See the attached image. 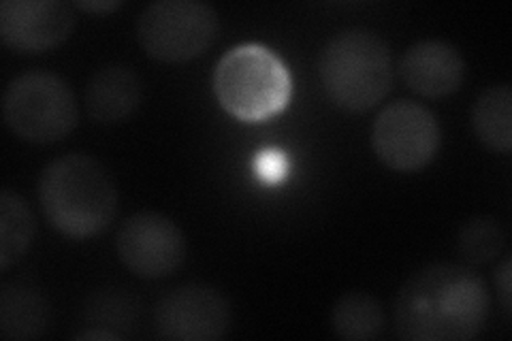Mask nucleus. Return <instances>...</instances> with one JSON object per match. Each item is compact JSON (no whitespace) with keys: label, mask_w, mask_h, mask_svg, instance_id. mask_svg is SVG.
<instances>
[{"label":"nucleus","mask_w":512,"mask_h":341,"mask_svg":"<svg viewBox=\"0 0 512 341\" xmlns=\"http://www.w3.org/2000/svg\"><path fill=\"white\" fill-rule=\"evenodd\" d=\"M39 203L58 233L90 239L118 214V190L107 169L88 154L54 158L39 177Z\"/></svg>","instance_id":"nucleus-2"},{"label":"nucleus","mask_w":512,"mask_h":341,"mask_svg":"<svg viewBox=\"0 0 512 341\" xmlns=\"http://www.w3.org/2000/svg\"><path fill=\"white\" fill-rule=\"evenodd\" d=\"M512 265H510V258L506 256L504 261L495 269V290H498V297L502 303V310L506 320L510 318V305H512Z\"/></svg>","instance_id":"nucleus-19"},{"label":"nucleus","mask_w":512,"mask_h":341,"mask_svg":"<svg viewBox=\"0 0 512 341\" xmlns=\"http://www.w3.org/2000/svg\"><path fill=\"white\" fill-rule=\"evenodd\" d=\"M387 316L380 301L367 290H348L331 310L333 333L346 341H370L382 335Z\"/></svg>","instance_id":"nucleus-15"},{"label":"nucleus","mask_w":512,"mask_h":341,"mask_svg":"<svg viewBox=\"0 0 512 341\" xmlns=\"http://www.w3.org/2000/svg\"><path fill=\"white\" fill-rule=\"evenodd\" d=\"M233 324L229 299L210 284L192 282L165 292L154 307V327L160 339L218 341Z\"/></svg>","instance_id":"nucleus-8"},{"label":"nucleus","mask_w":512,"mask_h":341,"mask_svg":"<svg viewBox=\"0 0 512 341\" xmlns=\"http://www.w3.org/2000/svg\"><path fill=\"white\" fill-rule=\"evenodd\" d=\"M291 90L284 62L267 47L239 45L216 64V99L237 120L261 122L276 116L291 99Z\"/></svg>","instance_id":"nucleus-4"},{"label":"nucleus","mask_w":512,"mask_h":341,"mask_svg":"<svg viewBox=\"0 0 512 341\" xmlns=\"http://www.w3.org/2000/svg\"><path fill=\"white\" fill-rule=\"evenodd\" d=\"M491 295L480 275L457 263H436L404 282L393 303L397 335L406 341H470L485 331Z\"/></svg>","instance_id":"nucleus-1"},{"label":"nucleus","mask_w":512,"mask_h":341,"mask_svg":"<svg viewBox=\"0 0 512 341\" xmlns=\"http://www.w3.org/2000/svg\"><path fill=\"white\" fill-rule=\"evenodd\" d=\"M457 246L468 263L485 265L504 252L506 231L500 220L491 216H474L461 226Z\"/></svg>","instance_id":"nucleus-17"},{"label":"nucleus","mask_w":512,"mask_h":341,"mask_svg":"<svg viewBox=\"0 0 512 341\" xmlns=\"http://www.w3.org/2000/svg\"><path fill=\"white\" fill-rule=\"evenodd\" d=\"M124 335L116 333V331H109V329H84L75 333L73 339L77 341H90V339H109V341H120Z\"/></svg>","instance_id":"nucleus-21"},{"label":"nucleus","mask_w":512,"mask_h":341,"mask_svg":"<svg viewBox=\"0 0 512 341\" xmlns=\"http://www.w3.org/2000/svg\"><path fill=\"white\" fill-rule=\"evenodd\" d=\"M75 11L62 0H3L0 39L13 52L43 54L71 37Z\"/></svg>","instance_id":"nucleus-10"},{"label":"nucleus","mask_w":512,"mask_h":341,"mask_svg":"<svg viewBox=\"0 0 512 341\" xmlns=\"http://www.w3.org/2000/svg\"><path fill=\"white\" fill-rule=\"evenodd\" d=\"M220 18L203 0H156L141 11L137 41L150 58L182 64L210 50Z\"/></svg>","instance_id":"nucleus-6"},{"label":"nucleus","mask_w":512,"mask_h":341,"mask_svg":"<svg viewBox=\"0 0 512 341\" xmlns=\"http://www.w3.org/2000/svg\"><path fill=\"white\" fill-rule=\"evenodd\" d=\"M141 94V79L131 67L105 64L88 81L84 92L86 111L96 124H118L139 109Z\"/></svg>","instance_id":"nucleus-12"},{"label":"nucleus","mask_w":512,"mask_h":341,"mask_svg":"<svg viewBox=\"0 0 512 341\" xmlns=\"http://www.w3.org/2000/svg\"><path fill=\"white\" fill-rule=\"evenodd\" d=\"M472 128L487 150L508 154L512 150V90L508 84L489 86L472 107Z\"/></svg>","instance_id":"nucleus-14"},{"label":"nucleus","mask_w":512,"mask_h":341,"mask_svg":"<svg viewBox=\"0 0 512 341\" xmlns=\"http://www.w3.org/2000/svg\"><path fill=\"white\" fill-rule=\"evenodd\" d=\"M442 143L434 113L414 101H395L384 107L372 126L376 156L397 173L423 171L436 158Z\"/></svg>","instance_id":"nucleus-7"},{"label":"nucleus","mask_w":512,"mask_h":341,"mask_svg":"<svg viewBox=\"0 0 512 341\" xmlns=\"http://www.w3.org/2000/svg\"><path fill=\"white\" fill-rule=\"evenodd\" d=\"M75 7L90 13H109L122 7V0H77Z\"/></svg>","instance_id":"nucleus-20"},{"label":"nucleus","mask_w":512,"mask_h":341,"mask_svg":"<svg viewBox=\"0 0 512 341\" xmlns=\"http://www.w3.org/2000/svg\"><path fill=\"white\" fill-rule=\"evenodd\" d=\"M318 75L331 103L350 113L370 111L393 88L389 45L367 28L342 30L320 52Z\"/></svg>","instance_id":"nucleus-3"},{"label":"nucleus","mask_w":512,"mask_h":341,"mask_svg":"<svg viewBox=\"0 0 512 341\" xmlns=\"http://www.w3.org/2000/svg\"><path fill=\"white\" fill-rule=\"evenodd\" d=\"M52 327V305L39 288L5 282L0 290V335L5 339H39Z\"/></svg>","instance_id":"nucleus-13"},{"label":"nucleus","mask_w":512,"mask_h":341,"mask_svg":"<svg viewBox=\"0 0 512 341\" xmlns=\"http://www.w3.org/2000/svg\"><path fill=\"white\" fill-rule=\"evenodd\" d=\"M122 265L141 280L169 278L186 263L188 243L182 229L158 211H137L118 231Z\"/></svg>","instance_id":"nucleus-9"},{"label":"nucleus","mask_w":512,"mask_h":341,"mask_svg":"<svg viewBox=\"0 0 512 341\" xmlns=\"http://www.w3.org/2000/svg\"><path fill=\"white\" fill-rule=\"evenodd\" d=\"M254 169L265 184H280L288 175V158L278 150H265L256 156Z\"/></svg>","instance_id":"nucleus-18"},{"label":"nucleus","mask_w":512,"mask_h":341,"mask_svg":"<svg viewBox=\"0 0 512 341\" xmlns=\"http://www.w3.org/2000/svg\"><path fill=\"white\" fill-rule=\"evenodd\" d=\"M35 216L18 192H0V271L11 269L35 239Z\"/></svg>","instance_id":"nucleus-16"},{"label":"nucleus","mask_w":512,"mask_h":341,"mask_svg":"<svg viewBox=\"0 0 512 341\" xmlns=\"http://www.w3.org/2000/svg\"><path fill=\"white\" fill-rule=\"evenodd\" d=\"M3 118L18 139L35 145H50L75 131L79 105L75 92L60 75L28 71L7 86Z\"/></svg>","instance_id":"nucleus-5"},{"label":"nucleus","mask_w":512,"mask_h":341,"mask_svg":"<svg viewBox=\"0 0 512 341\" xmlns=\"http://www.w3.org/2000/svg\"><path fill=\"white\" fill-rule=\"evenodd\" d=\"M406 86L425 99H444L466 81V60L455 45L440 39L416 41L399 60Z\"/></svg>","instance_id":"nucleus-11"}]
</instances>
